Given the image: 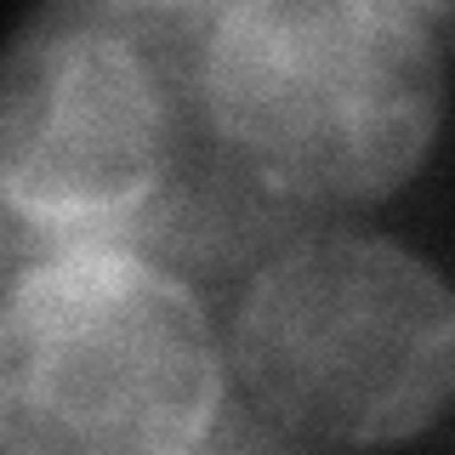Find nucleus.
Instances as JSON below:
<instances>
[{
    "instance_id": "obj_5",
    "label": "nucleus",
    "mask_w": 455,
    "mask_h": 455,
    "mask_svg": "<svg viewBox=\"0 0 455 455\" xmlns=\"http://www.w3.org/2000/svg\"><path fill=\"white\" fill-rule=\"evenodd\" d=\"M40 251H46V245H40V239H28L23 228L12 222L6 211H0V302H6L12 279H18L23 267H28V262H35V256H40Z\"/></svg>"
},
{
    "instance_id": "obj_4",
    "label": "nucleus",
    "mask_w": 455,
    "mask_h": 455,
    "mask_svg": "<svg viewBox=\"0 0 455 455\" xmlns=\"http://www.w3.org/2000/svg\"><path fill=\"white\" fill-rule=\"evenodd\" d=\"M222 347L267 421L398 444L455 398V296L398 239L331 222L239 284Z\"/></svg>"
},
{
    "instance_id": "obj_1",
    "label": "nucleus",
    "mask_w": 455,
    "mask_h": 455,
    "mask_svg": "<svg viewBox=\"0 0 455 455\" xmlns=\"http://www.w3.org/2000/svg\"><path fill=\"white\" fill-rule=\"evenodd\" d=\"M211 23L217 6L68 0L0 46V211L28 239L120 245L188 284L234 279L239 296L313 228L222 148L205 103Z\"/></svg>"
},
{
    "instance_id": "obj_2",
    "label": "nucleus",
    "mask_w": 455,
    "mask_h": 455,
    "mask_svg": "<svg viewBox=\"0 0 455 455\" xmlns=\"http://www.w3.org/2000/svg\"><path fill=\"white\" fill-rule=\"evenodd\" d=\"M205 103L256 188L324 228L427 160L444 120V57L416 6L245 0L217 6Z\"/></svg>"
},
{
    "instance_id": "obj_3",
    "label": "nucleus",
    "mask_w": 455,
    "mask_h": 455,
    "mask_svg": "<svg viewBox=\"0 0 455 455\" xmlns=\"http://www.w3.org/2000/svg\"><path fill=\"white\" fill-rule=\"evenodd\" d=\"M228 347L205 296L120 245H46L0 302V455H199Z\"/></svg>"
}]
</instances>
